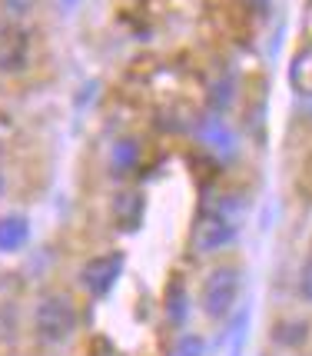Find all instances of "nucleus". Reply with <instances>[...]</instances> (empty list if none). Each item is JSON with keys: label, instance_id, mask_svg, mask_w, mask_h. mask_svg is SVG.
<instances>
[{"label": "nucleus", "instance_id": "13", "mask_svg": "<svg viewBox=\"0 0 312 356\" xmlns=\"http://www.w3.org/2000/svg\"><path fill=\"white\" fill-rule=\"evenodd\" d=\"M296 286H299V296H302L306 303H312V253L302 260V266H299Z\"/></svg>", "mask_w": 312, "mask_h": 356}, {"label": "nucleus", "instance_id": "12", "mask_svg": "<svg viewBox=\"0 0 312 356\" xmlns=\"http://www.w3.org/2000/svg\"><path fill=\"white\" fill-rule=\"evenodd\" d=\"M0 10L7 20H24L33 10V0H0Z\"/></svg>", "mask_w": 312, "mask_h": 356}, {"label": "nucleus", "instance_id": "3", "mask_svg": "<svg viewBox=\"0 0 312 356\" xmlns=\"http://www.w3.org/2000/svg\"><path fill=\"white\" fill-rule=\"evenodd\" d=\"M239 290H243V273L239 266L233 264H219L213 266L203 280V290H200V307L209 320H226L233 313L236 300H239Z\"/></svg>", "mask_w": 312, "mask_h": 356}, {"label": "nucleus", "instance_id": "5", "mask_svg": "<svg viewBox=\"0 0 312 356\" xmlns=\"http://www.w3.org/2000/svg\"><path fill=\"white\" fill-rule=\"evenodd\" d=\"M123 253L120 250H110V253H100L94 260H87L83 270H80V286L90 296H107L116 280L123 277Z\"/></svg>", "mask_w": 312, "mask_h": 356}, {"label": "nucleus", "instance_id": "15", "mask_svg": "<svg viewBox=\"0 0 312 356\" xmlns=\"http://www.w3.org/2000/svg\"><path fill=\"white\" fill-rule=\"evenodd\" d=\"M73 3H77V0H60V7H67V10H70Z\"/></svg>", "mask_w": 312, "mask_h": 356}, {"label": "nucleus", "instance_id": "17", "mask_svg": "<svg viewBox=\"0 0 312 356\" xmlns=\"http://www.w3.org/2000/svg\"><path fill=\"white\" fill-rule=\"evenodd\" d=\"M309 113H312V100H309Z\"/></svg>", "mask_w": 312, "mask_h": 356}, {"label": "nucleus", "instance_id": "16", "mask_svg": "<svg viewBox=\"0 0 312 356\" xmlns=\"http://www.w3.org/2000/svg\"><path fill=\"white\" fill-rule=\"evenodd\" d=\"M0 154H3V134H0Z\"/></svg>", "mask_w": 312, "mask_h": 356}, {"label": "nucleus", "instance_id": "11", "mask_svg": "<svg viewBox=\"0 0 312 356\" xmlns=\"http://www.w3.org/2000/svg\"><path fill=\"white\" fill-rule=\"evenodd\" d=\"M166 356H206V340L200 333H183V337L173 340Z\"/></svg>", "mask_w": 312, "mask_h": 356}, {"label": "nucleus", "instance_id": "9", "mask_svg": "<svg viewBox=\"0 0 312 356\" xmlns=\"http://www.w3.org/2000/svg\"><path fill=\"white\" fill-rule=\"evenodd\" d=\"M113 217H116V223H120V227L133 230V227L140 223V217H143L140 193H120V197L113 200Z\"/></svg>", "mask_w": 312, "mask_h": 356}, {"label": "nucleus", "instance_id": "7", "mask_svg": "<svg viewBox=\"0 0 312 356\" xmlns=\"http://www.w3.org/2000/svg\"><path fill=\"white\" fill-rule=\"evenodd\" d=\"M31 243V220L24 213H3L0 217V253H17Z\"/></svg>", "mask_w": 312, "mask_h": 356}, {"label": "nucleus", "instance_id": "4", "mask_svg": "<svg viewBox=\"0 0 312 356\" xmlns=\"http://www.w3.org/2000/svg\"><path fill=\"white\" fill-rule=\"evenodd\" d=\"M33 57V37L20 20L0 24V74H24Z\"/></svg>", "mask_w": 312, "mask_h": 356}, {"label": "nucleus", "instance_id": "14", "mask_svg": "<svg viewBox=\"0 0 312 356\" xmlns=\"http://www.w3.org/2000/svg\"><path fill=\"white\" fill-rule=\"evenodd\" d=\"M246 7H250V10H266L269 0H246Z\"/></svg>", "mask_w": 312, "mask_h": 356}, {"label": "nucleus", "instance_id": "6", "mask_svg": "<svg viewBox=\"0 0 312 356\" xmlns=\"http://www.w3.org/2000/svg\"><path fill=\"white\" fill-rule=\"evenodd\" d=\"M193 137L200 147H206L213 156L219 160H233L236 150H239V140H236V130L219 113L213 117H203V120H196V130H193Z\"/></svg>", "mask_w": 312, "mask_h": 356}, {"label": "nucleus", "instance_id": "8", "mask_svg": "<svg viewBox=\"0 0 312 356\" xmlns=\"http://www.w3.org/2000/svg\"><path fill=\"white\" fill-rule=\"evenodd\" d=\"M189 320V296L187 286L180 280H173L166 286V323L170 326H183Z\"/></svg>", "mask_w": 312, "mask_h": 356}, {"label": "nucleus", "instance_id": "2", "mask_svg": "<svg viewBox=\"0 0 312 356\" xmlns=\"http://www.w3.org/2000/svg\"><path fill=\"white\" fill-rule=\"evenodd\" d=\"M77 307L73 300L63 293H47L37 300L33 307V333L37 340L47 343V346H60L77 333Z\"/></svg>", "mask_w": 312, "mask_h": 356}, {"label": "nucleus", "instance_id": "10", "mask_svg": "<svg viewBox=\"0 0 312 356\" xmlns=\"http://www.w3.org/2000/svg\"><path fill=\"white\" fill-rule=\"evenodd\" d=\"M137 163H140V143H137L133 137L116 140V147H113V170L130 173Z\"/></svg>", "mask_w": 312, "mask_h": 356}, {"label": "nucleus", "instance_id": "1", "mask_svg": "<svg viewBox=\"0 0 312 356\" xmlns=\"http://www.w3.org/2000/svg\"><path fill=\"white\" fill-rule=\"evenodd\" d=\"M239 233V200L236 197H219L213 210H206L193 227V250L196 253H219L229 247Z\"/></svg>", "mask_w": 312, "mask_h": 356}]
</instances>
